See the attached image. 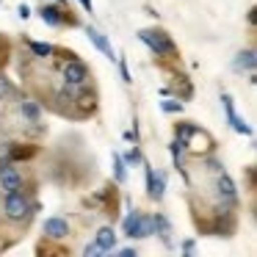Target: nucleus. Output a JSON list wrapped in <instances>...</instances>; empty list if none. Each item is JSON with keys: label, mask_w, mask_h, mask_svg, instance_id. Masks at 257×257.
Instances as JSON below:
<instances>
[{"label": "nucleus", "mask_w": 257, "mask_h": 257, "mask_svg": "<svg viewBox=\"0 0 257 257\" xmlns=\"http://www.w3.org/2000/svg\"><path fill=\"white\" fill-rule=\"evenodd\" d=\"M78 3H80V6H83L86 12H89V14L94 12V3H91V0H78Z\"/></svg>", "instance_id": "30"}, {"label": "nucleus", "mask_w": 257, "mask_h": 257, "mask_svg": "<svg viewBox=\"0 0 257 257\" xmlns=\"http://www.w3.org/2000/svg\"><path fill=\"white\" fill-rule=\"evenodd\" d=\"M139 39L155 53V58H163V61H174L177 58V45L174 39L161 28H141L139 31Z\"/></svg>", "instance_id": "2"}, {"label": "nucleus", "mask_w": 257, "mask_h": 257, "mask_svg": "<svg viewBox=\"0 0 257 257\" xmlns=\"http://www.w3.org/2000/svg\"><path fill=\"white\" fill-rule=\"evenodd\" d=\"M122 161H124V166H127V169L139 166V163L144 161V155H141V147H139V144H133V147H130V150L122 155Z\"/></svg>", "instance_id": "18"}, {"label": "nucleus", "mask_w": 257, "mask_h": 257, "mask_svg": "<svg viewBox=\"0 0 257 257\" xmlns=\"http://www.w3.org/2000/svg\"><path fill=\"white\" fill-rule=\"evenodd\" d=\"M89 78H91L89 67H86V64L80 61L78 56L64 61V67H61V80H64L67 86H86V83H89Z\"/></svg>", "instance_id": "5"}, {"label": "nucleus", "mask_w": 257, "mask_h": 257, "mask_svg": "<svg viewBox=\"0 0 257 257\" xmlns=\"http://www.w3.org/2000/svg\"><path fill=\"white\" fill-rule=\"evenodd\" d=\"M216 194H218V199H221V202H232V205H238V185H235V180L229 177L227 172H218Z\"/></svg>", "instance_id": "8"}, {"label": "nucleus", "mask_w": 257, "mask_h": 257, "mask_svg": "<svg viewBox=\"0 0 257 257\" xmlns=\"http://www.w3.org/2000/svg\"><path fill=\"white\" fill-rule=\"evenodd\" d=\"M254 67H257V53H254V47H246V50H238L235 53V58H232V69L238 75H249V72H254Z\"/></svg>", "instance_id": "10"}, {"label": "nucleus", "mask_w": 257, "mask_h": 257, "mask_svg": "<svg viewBox=\"0 0 257 257\" xmlns=\"http://www.w3.org/2000/svg\"><path fill=\"white\" fill-rule=\"evenodd\" d=\"M152 235H158L166 249H172V246H174L172 243V221H169L163 213H155V216H152Z\"/></svg>", "instance_id": "12"}, {"label": "nucleus", "mask_w": 257, "mask_h": 257, "mask_svg": "<svg viewBox=\"0 0 257 257\" xmlns=\"http://www.w3.org/2000/svg\"><path fill=\"white\" fill-rule=\"evenodd\" d=\"M254 14H257L254 9H249V14H246V20H249V25H251V28H254Z\"/></svg>", "instance_id": "31"}, {"label": "nucleus", "mask_w": 257, "mask_h": 257, "mask_svg": "<svg viewBox=\"0 0 257 257\" xmlns=\"http://www.w3.org/2000/svg\"><path fill=\"white\" fill-rule=\"evenodd\" d=\"M116 229L111 227V224H105V227H100L97 229V235H94V243H97V249H100V254H108V251H113L116 249Z\"/></svg>", "instance_id": "13"}, {"label": "nucleus", "mask_w": 257, "mask_h": 257, "mask_svg": "<svg viewBox=\"0 0 257 257\" xmlns=\"http://www.w3.org/2000/svg\"><path fill=\"white\" fill-rule=\"evenodd\" d=\"M83 254H86V257H89V254H100V249H97V243H94V240H91V243H86Z\"/></svg>", "instance_id": "26"}, {"label": "nucleus", "mask_w": 257, "mask_h": 257, "mask_svg": "<svg viewBox=\"0 0 257 257\" xmlns=\"http://www.w3.org/2000/svg\"><path fill=\"white\" fill-rule=\"evenodd\" d=\"M14 94H17V89H14V83L6 78V75H0V102L12 100Z\"/></svg>", "instance_id": "20"}, {"label": "nucleus", "mask_w": 257, "mask_h": 257, "mask_svg": "<svg viewBox=\"0 0 257 257\" xmlns=\"http://www.w3.org/2000/svg\"><path fill=\"white\" fill-rule=\"evenodd\" d=\"M9 166H12V158L3 152V155H0V172H3V169H9Z\"/></svg>", "instance_id": "28"}, {"label": "nucleus", "mask_w": 257, "mask_h": 257, "mask_svg": "<svg viewBox=\"0 0 257 257\" xmlns=\"http://www.w3.org/2000/svg\"><path fill=\"white\" fill-rule=\"evenodd\" d=\"M124 139H127L130 144H141V139H139V122H136V119H133V127L124 133Z\"/></svg>", "instance_id": "23"}, {"label": "nucleus", "mask_w": 257, "mask_h": 257, "mask_svg": "<svg viewBox=\"0 0 257 257\" xmlns=\"http://www.w3.org/2000/svg\"><path fill=\"white\" fill-rule=\"evenodd\" d=\"M116 61H119V75H122V80H124V83H133V75H130V67H127V58H116Z\"/></svg>", "instance_id": "22"}, {"label": "nucleus", "mask_w": 257, "mask_h": 257, "mask_svg": "<svg viewBox=\"0 0 257 257\" xmlns=\"http://www.w3.org/2000/svg\"><path fill=\"white\" fill-rule=\"evenodd\" d=\"M20 116L28 119L31 124H36V122H39V116H42V105H39V102H34V100H23V102H20Z\"/></svg>", "instance_id": "15"}, {"label": "nucleus", "mask_w": 257, "mask_h": 257, "mask_svg": "<svg viewBox=\"0 0 257 257\" xmlns=\"http://www.w3.org/2000/svg\"><path fill=\"white\" fill-rule=\"evenodd\" d=\"M163 194H166V172H155L150 180V185H147V196H150L152 202H161Z\"/></svg>", "instance_id": "14"}, {"label": "nucleus", "mask_w": 257, "mask_h": 257, "mask_svg": "<svg viewBox=\"0 0 257 257\" xmlns=\"http://www.w3.org/2000/svg\"><path fill=\"white\" fill-rule=\"evenodd\" d=\"M161 111H163V113H180V111H183V100L166 94V97L161 100Z\"/></svg>", "instance_id": "19"}, {"label": "nucleus", "mask_w": 257, "mask_h": 257, "mask_svg": "<svg viewBox=\"0 0 257 257\" xmlns=\"http://www.w3.org/2000/svg\"><path fill=\"white\" fill-rule=\"evenodd\" d=\"M205 166H207V172H213V174L224 172V163L218 161V158H207V161H205Z\"/></svg>", "instance_id": "24"}, {"label": "nucleus", "mask_w": 257, "mask_h": 257, "mask_svg": "<svg viewBox=\"0 0 257 257\" xmlns=\"http://www.w3.org/2000/svg\"><path fill=\"white\" fill-rule=\"evenodd\" d=\"M56 3H58V6H67V0H56Z\"/></svg>", "instance_id": "32"}, {"label": "nucleus", "mask_w": 257, "mask_h": 257, "mask_svg": "<svg viewBox=\"0 0 257 257\" xmlns=\"http://www.w3.org/2000/svg\"><path fill=\"white\" fill-rule=\"evenodd\" d=\"M119 254L122 257H136V249L133 246H124V249H119Z\"/></svg>", "instance_id": "29"}, {"label": "nucleus", "mask_w": 257, "mask_h": 257, "mask_svg": "<svg viewBox=\"0 0 257 257\" xmlns=\"http://www.w3.org/2000/svg\"><path fill=\"white\" fill-rule=\"evenodd\" d=\"M39 17L45 25H50V28H61V25H78V20L72 17V12H69L67 6H58V3H47V6L39 9Z\"/></svg>", "instance_id": "4"}, {"label": "nucleus", "mask_w": 257, "mask_h": 257, "mask_svg": "<svg viewBox=\"0 0 257 257\" xmlns=\"http://www.w3.org/2000/svg\"><path fill=\"white\" fill-rule=\"evenodd\" d=\"M23 185H25V174L20 172L14 163L0 172V191H3V194H6V191H14V188H23Z\"/></svg>", "instance_id": "11"}, {"label": "nucleus", "mask_w": 257, "mask_h": 257, "mask_svg": "<svg viewBox=\"0 0 257 257\" xmlns=\"http://www.w3.org/2000/svg\"><path fill=\"white\" fill-rule=\"evenodd\" d=\"M113 180H116V183H124V180H127V166H124L119 152L113 155Z\"/></svg>", "instance_id": "21"}, {"label": "nucleus", "mask_w": 257, "mask_h": 257, "mask_svg": "<svg viewBox=\"0 0 257 257\" xmlns=\"http://www.w3.org/2000/svg\"><path fill=\"white\" fill-rule=\"evenodd\" d=\"M183 254H194V249H196V243H194V238H188V240H183Z\"/></svg>", "instance_id": "25"}, {"label": "nucleus", "mask_w": 257, "mask_h": 257, "mask_svg": "<svg viewBox=\"0 0 257 257\" xmlns=\"http://www.w3.org/2000/svg\"><path fill=\"white\" fill-rule=\"evenodd\" d=\"M34 213H39V202H31V191L14 188L3 194V216L12 224H28L34 218Z\"/></svg>", "instance_id": "1"}, {"label": "nucleus", "mask_w": 257, "mask_h": 257, "mask_svg": "<svg viewBox=\"0 0 257 257\" xmlns=\"http://www.w3.org/2000/svg\"><path fill=\"white\" fill-rule=\"evenodd\" d=\"M86 36H89V42L97 47V50L102 53V56L108 58V61H116V50H113V45H111V39H108L102 31H97L94 25H86Z\"/></svg>", "instance_id": "7"}, {"label": "nucleus", "mask_w": 257, "mask_h": 257, "mask_svg": "<svg viewBox=\"0 0 257 257\" xmlns=\"http://www.w3.org/2000/svg\"><path fill=\"white\" fill-rule=\"evenodd\" d=\"M42 232H45L50 240H64L69 235V221L64 216H50V218H45V224H42Z\"/></svg>", "instance_id": "9"}, {"label": "nucleus", "mask_w": 257, "mask_h": 257, "mask_svg": "<svg viewBox=\"0 0 257 257\" xmlns=\"http://www.w3.org/2000/svg\"><path fill=\"white\" fill-rule=\"evenodd\" d=\"M28 47H31V53H34L36 58H50L53 53H56V47L47 45V42H34V39H28Z\"/></svg>", "instance_id": "17"}, {"label": "nucleus", "mask_w": 257, "mask_h": 257, "mask_svg": "<svg viewBox=\"0 0 257 257\" xmlns=\"http://www.w3.org/2000/svg\"><path fill=\"white\" fill-rule=\"evenodd\" d=\"M196 130H199V124H194V122H177L174 124V139H180L183 144H188V141L194 139Z\"/></svg>", "instance_id": "16"}, {"label": "nucleus", "mask_w": 257, "mask_h": 257, "mask_svg": "<svg viewBox=\"0 0 257 257\" xmlns=\"http://www.w3.org/2000/svg\"><path fill=\"white\" fill-rule=\"evenodd\" d=\"M17 17H20V20H28V17H31V9L25 6V3H23V6L17 9Z\"/></svg>", "instance_id": "27"}, {"label": "nucleus", "mask_w": 257, "mask_h": 257, "mask_svg": "<svg viewBox=\"0 0 257 257\" xmlns=\"http://www.w3.org/2000/svg\"><path fill=\"white\" fill-rule=\"evenodd\" d=\"M221 105H224V116H227V124L235 130V133L240 136H251V127L246 124V119H240L238 113H235V102L232 97L227 94V91H221Z\"/></svg>", "instance_id": "6"}, {"label": "nucleus", "mask_w": 257, "mask_h": 257, "mask_svg": "<svg viewBox=\"0 0 257 257\" xmlns=\"http://www.w3.org/2000/svg\"><path fill=\"white\" fill-rule=\"evenodd\" d=\"M122 235L130 240H141V238H150L152 235V216L139 210H130L122 221Z\"/></svg>", "instance_id": "3"}]
</instances>
